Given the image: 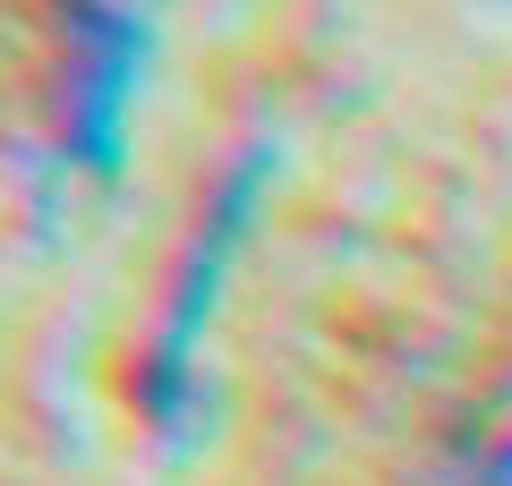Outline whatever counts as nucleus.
Returning a JSON list of instances; mask_svg holds the SVG:
<instances>
[{
  "mask_svg": "<svg viewBox=\"0 0 512 486\" xmlns=\"http://www.w3.org/2000/svg\"><path fill=\"white\" fill-rule=\"evenodd\" d=\"M256 197H265V154H248L231 171V188L214 197L197 248H188V273H180V290H171V316H163V333H154V359H146V376H137V401H146V418L163 435H180V418H188V367H197L214 290H222V273H231V256H239V231H248Z\"/></svg>",
  "mask_w": 512,
  "mask_h": 486,
  "instance_id": "f257e3e1",
  "label": "nucleus"
},
{
  "mask_svg": "<svg viewBox=\"0 0 512 486\" xmlns=\"http://www.w3.org/2000/svg\"><path fill=\"white\" fill-rule=\"evenodd\" d=\"M137 69H146V18L137 9H86V77H77V111H69V154L94 180H111L128 154Z\"/></svg>",
  "mask_w": 512,
  "mask_h": 486,
  "instance_id": "f03ea898",
  "label": "nucleus"
},
{
  "mask_svg": "<svg viewBox=\"0 0 512 486\" xmlns=\"http://www.w3.org/2000/svg\"><path fill=\"white\" fill-rule=\"evenodd\" d=\"M495 486H512V452H504V461H495Z\"/></svg>",
  "mask_w": 512,
  "mask_h": 486,
  "instance_id": "7ed1b4c3",
  "label": "nucleus"
}]
</instances>
